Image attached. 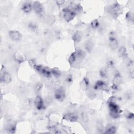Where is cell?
Returning a JSON list of instances; mask_svg holds the SVG:
<instances>
[{"label": "cell", "instance_id": "cell-2", "mask_svg": "<svg viewBox=\"0 0 134 134\" xmlns=\"http://www.w3.org/2000/svg\"><path fill=\"white\" fill-rule=\"evenodd\" d=\"M107 10V12L114 18H117L122 12V7L117 2L108 6Z\"/></svg>", "mask_w": 134, "mask_h": 134}, {"label": "cell", "instance_id": "cell-4", "mask_svg": "<svg viewBox=\"0 0 134 134\" xmlns=\"http://www.w3.org/2000/svg\"><path fill=\"white\" fill-rule=\"evenodd\" d=\"M39 73L46 77H50L52 75L51 70L41 64H36L33 67Z\"/></svg>", "mask_w": 134, "mask_h": 134}, {"label": "cell", "instance_id": "cell-26", "mask_svg": "<svg viewBox=\"0 0 134 134\" xmlns=\"http://www.w3.org/2000/svg\"><path fill=\"white\" fill-rule=\"evenodd\" d=\"M99 75L102 78H106L108 76V72L106 68L103 67L99 70Z\"/></svg>", "mask_w": 134, "mask_h": 134}, {"label": "cell", "instance_id": "cell-36", "mask_svg": "<svg viewBox=\"0 0 134 134\" xmlns=\"http://www.w3.org/2000/svg\"><path fill=\"white\" fill-rule=\"evenodd\" d=\"M65 3L64 1H56V4L58 6H61L62 5L64 4V3Z\"/></svg>", "mask_w": 134, "mask_h": 134}, {"label": "cell", "instance_id": "cell-24", "mask_svg": "<svg viewBox=\"0 0 134 134\" xmlns=\"http://www.w3.org/2000/svg\"><path fill=\"white\" fill-rule=\"evenodd\" d=\"M72 8L73 10H74V12L76 13V15L81 14L83 12V7H82V6H81V5L80 4H75Z\"/></svg>", "mask_w": 134, "mask_h": 134}, {"label": "cell", "instance_id": "cell-25", "mask_svg": "<svg viewBox=\"0 0 134 134\" xmlns=\"http://www.w3.org/2000/svg\"><path fill=\"white\" fill-rule=\"evenodd\" d=\"M50 70H51L52 75H53L54 76H55L56 77H59L61 76V72L58 68L54 67L52 69H50Z\"/></svg>", "mask_w": 134, "mask_h": 134}, {"label": "cell", "instance_id": "cell-13", "mask_svg": "<svg viewBox=\"0 0 134 134\" xmlns=\"http://www.w3.org/2000/svg\"><path fill=\"white\" fill-rule=\"evenodd\" d=\"M32 9V3L30 2H25L21 6V10L26 14L30 13Z\"/></svg>", "mask_w": 134, "mask_h": 134}, {"label": "cell", "instance_id": "cell-5", "mask_svg": "<svg viewBox=\"0 0 134 134\" xmlns=\"http://www.w3.org/2000/svg\"><path fill=\"white\" fill-rule=\"evenodd\" d=\"M32 8L37 15L43 16L44 14V9L43 5L40 2L34 1L32 3Z\"/></svg>", "mask_w": 134, "mask_h": 134}, {"label": "cell", "instance_id": "cell-22", "mask_svg": "<svg viewBox=\"0 0 134 134\" xmlns=\"http://www.w3.org/2000/svg\"><path fill=\"white\" fill-rule=\"evenodd\" d=\"M109 46L111 49L114 50L117 49L118 47V41L117 39L109 40Z\"/></svg>", "mask_w": 134, "mask_h": 134}, {"label": "cell", "instance_id": "cell-3", "mask_svg": "<svg viewBox=\"0 0 134 134\" xmlns=\"http://www.w3.org/2000/svg\"><path fill=\"white\" fill-rule=\"evenodd\" d=\"M76 13L74 12L72 7H67L64 8L62 9L63 17L67 22H69L72 20L76 16Z\"/></svg>", "mask_w": 134, "mask_h": 134}, {"label": "cell", "instance_id": "cell-16", "mask_svg": "<svg viewBox=\"0 0 134 134\" xmlns=\"http://www.w3.org/2000/svg\"><path fill=\"white\" fill-rule=\"evenodd\" d=\"M105 131L104 132L105 133H109V134H113L115 133L116 132V127L112 125V124H107L105 128Z\"/></svg>", "mask_w": 134, "mask_h": 134}, {"label": "cell", "instance_id": "cell-14", "mask_svg": "<svg viewBox=\"0 0 134 134\" xmlns=\"http://www.w3.org/2000/svg\"><path fill=\"white\" fill-rule=\"evenodd\" d=\"M14 60L18 63H22L26 60L25 55L20 52H16L14 54Z\"/></svg>", "mask_w": 134, "mask_h": 134}, {"label": "cell", "instance_id": "cell-9", "mask_svg": "<svg viewBox=\"0 0 134 134\" xmlns=\"http://www.w3.org/2000/svg\"><path fill=\"white\" fill-rule=\"evenodd\" d=\"M10 38L15 41H20L22 38V35L21 33L16 30H10L8 32Z\"/></svg>", "mask_w": 134, "mask_h": 134}, {"label": "cell", "instance_id": "cell-11", "mask_svg": "<svg viewBox=\"0 0 134 134\" xmlns=\"http://www.w3.org/2000/svg\"><path fill=\"white\" fill-rule=\"evenodd\" d=\"M12 81L11 74L7 72H4L1 73V82L4 84H9Z\"/></svg>", "mask_w": 134, "mask_h": 134}, {"label": "cell", "instance_id": "cell-21", "mask_svg": "<svg viewBox=\"0 0 134 134\" xmlns=\"http://www.w3.org/2000/svg\"><path fill=\"white\" fill-rule=\"evenodd\" d=\"M28 27L30 30L34 32H36L38 29V25L35 22H33V21H30L28 23Z\"/></svg>", "mask_w": 134, "mask_h": 134}, {"label": "cell", "instance_id": "cell-17", "mask_svg": "<svg viewBox=\"0 0 134 134\" xmlns=\"http://www.w3.org/2000/svg\"><path fill=\"white\" fill-rule=\"evenodd\" d=\"M90 85V81L87 77H84L80 83V87L83 91H86L88 90Z\"/></svg>", "mask_w": 134, "mask_h": 134}, {"label": "cell", "instance_id": "cell-18", "mask_svg": "<svg viewBox=\"0 0 134 134\" xmlns=\"http://www.w3.org/2000/svg\"><path fill=\"white\" fill-rule=\"evenodd\" d=\"M84 49L87 52H91L93 49V43L90 40H87L84 43Z\"/></svg>", "mask_w": 134, "mask_h": 134}, {"label": "cell", "instance_id": "cell-27", "mask_svg": "<svg viewBox=\"0 0 134 134\" xmlns=\"http://www.w3.org/2000/svg\"><path fill=\"white\" fill-rule=\"evenodd\" d=\"M90 25H91V27L92 29H97L99 27V26L100 25V24H99V21L97 19H95L91 22Z\"/></svg>", "mask_w": 134, "mask_h": 134}, {"label": "cell", "instance_id": "cell-23", "mask_svg": "<svg viewBox=\"0 0 134 134\" xmlns=\"http://www.w3.org/2000/svg\"><path fill=\"white\" fill-rule=\"evenodd\" d=\"M77 59V55H76L75 51H74L70 54V55L69 58V59H68V62H69V64L71 65H72L75 62V61H76Z\"/></svg>", "mask_w": 134, "mask_h": 134}, {"label": "cell", "instance_id": "cell-7", "mask_svg": "<svg viewBox=\"0 0 134 134\" xmlns=\"http://www.w3.org/2000/svg\"><path fill=\"white\" fill-rule=\"evenodd\" d=\"M94 88L96 90H102L106 92H107L109 90L107 84L102 80L97 81L94 84Z\"/></svg>", "mask_w": 134, "mask_h": 134}, {"label": "cell", "instance_id": "cell-20", "mask_svg": "<svg viewBox=\"0 0 134 134\" xmlns=\"http://www.w3.org/2000/svg\"><path fill=\"white\" fill-rule=\"evenodd\" d=\"M118 55L120 58H124L127 55V51L126 47L122 46L119 48L118 49Z\"/></svg>", "mask_w": 134, "mask_h": 134}, {"label": "cell", "instance_id": "cell-34", "mask_svg": "<svg viewBox=\"0 0 134 134\" xmlns=\"http://www.w3.org/2000/svg\"><path fill=\"white\" fill-rule=\"evenodd\" d=\"M134 117V115L133 113L128 112L126 115V118L128 119H132Z\"/></svg>", "mask_w": 134, "mask_h": 134}, {"label": "cell", "instance_id": "cell-1", "mask_svg": "<svg viewBox=\"0 0 134 134\" xmlns=\"http://www.w3.org/2000/svg\"><path fill=\"white\" fill-rule=\"evenodd\" d=\"M108 106L109 108V114L111 117L114 119H117L120 116V114L122 111L118 104L115 102V97L111 96L108 100Z\"/></svg>", "mask_w": 134, "mask_h": 134}, {"label": "cell", "instance_id": "cell-29", "mask_svg": "<svg viewBox=\"0 0 134 134\" xmlns=\"http://www.w3.org/2000/svg\"><path fill=\"white\" fill-rule=\"evenodd\" d=\"M125 18L126 20L130 22H133V14L132 13H131L130 11L128 12L126 15H125Z\"/></svg>", "mask_w": 134, "mask_h": 134}, {"label": "cell", "instance_id": "cell-31", "mask_svg": "<svg viewBox=\"0 0 134 134\" xmlns=\"http://www.w3.org/2000/svg\"><path fill=\"white\" fill-rule=\"evenodd\" d=\"M42 86H43V84L41 82H37L34 86L35 91L36 92H39V91H40L41 90Z\"/></svg>", "mask_w": 134, "mask_h": 134}, {"label": "cell", "instance_id": "cell-10", "mask_svg": "<svg viewBox=\"0 0 134 134\" xmlns=\"http://www.w3.org/2000/svg\"><path fill=\"white\" fill-rule=\"evenodd\" d=\"M34 104L36 109L39 110L43 109L44 107L43 99L40 95H37L34 101Z\"/></svg>", "mask_w": 134, "mask_h": 134}, {"label": "cell", "instance_id": "cell-15", "mask_svg": "<svg viewBox=\"0 0 134 134\" xmlns=\"http://www.w3.org/2000/svg\"><path fill=\"white\" fill-rule=\"evenodd\" d=\"M83 34L80 30H76L75 31L72 36V40L74 42V43H79L81 41L82 39Z\"/></svg>", "mask_w": 134, "mask_h": 134}, {"label": "cell", "instance_id": "cell-35", "mask_svg": "<svg viewBox=\"0 0 134 134\" xmlns=\"http://www.w3.org/2000/svg\"><path fill=\"white\" fill-rule=\"evenodd\" d=\"M82 118L83 121L85 122H87L88 120V117H87V115H86L84 113H82Z\"/></svg>", "mask_w": 134, "mask_h": 134}, {"label": "cell", "instance_id": "cell-19", "mask_svg": "<svg viewBox=\"0 0 134 134\" xmlns=\"http://www.w3.org/2000/svg\"><path fill=\"white\" fill-rule=\"evenodd\" d=\"M75 52L77 55V58L78 59H84L86 56V52L83 50L77 48L75 50Z\"/></svg>", "mask_w": 134, "mask_h": 134}, {"label": "cell", "instance_id": "cell-30", "mask_svg": "<svg viewBox=\"0 0 134 134\" xmlns=\"http://www.w3.org/2000/svg\"><path fill=\"white\" fill-rule=\"evenodd\" d=\"M115 64L114 59L112 58H108L106 61V66L109 68H113Z\"/></svg>", "mask_w": 134, "mask_h": 134}, {"label": "cell", "instance_id": "cell-33", "mask_svg": "<svg viewBox=\"0 0 134 134\" xmlns=\"http://www.w3.org/2000/svg\"><path fill=\"white\" fill-rule=\"evenodd\" d=\"M73 78L72 74L68 75L65 79V81L66 83L68 84H71L73 83Z\"/></svg>", "mask_w": 134, "mask_h": 134}, {"label": "cell", "instance_id": "cell-8", "mask_svg": "<svg viewBox=\"0 0 134 134\" xmlns=\"http://www.w3.org/2000/svg\"><path fill=\"white\" fill-rule=\"evenodd\" d=\"M54 98L58 101H63L65 98V92L64 89L60 87L57 89L54 94Z\"/></svg>", "mask_w": 134, "mask_h": 134}, {"label": "cell", "instance_id": "cell-32", "mask_svg": "<svg viewBox=\"0 0 134 134\" xmlns=\"http://www.w3.org/2000/svg\"><path fill=\"white\" fill-rule=\"evenodd\" d=\"M117 39V34L114 31H111L108 34V40H114Z\"/></svg>", "mask_w": 134, "mask_h": 134}, {"label": "cell", "instance_id": "cell-6", "mask_svg": "<svg viewBox=\"0 0 134 134\" xmlns=\"http://www.w3.org/2000/svg\"><path fill=\"white\" fill-rule=\"evenodd\" d=\"M121 80H122V77L120 73L118 71H116L114 74L111 88L115 91L118 90L119 88V86L121 82Z\"/></svg>", "mask_w": 134, "mask_h": 134}, {"label": "cell", "instance_id": "cell-28", "mask_svg": "<svg viewBox=\"0 0 134 134\" xmlns=\"http://www.w3.org/2000/svg\"><path fill=\"white\" fill-rule=\"evenodd\" d=\"M96 128L97 131L100 132V133H103L104 132V128L103 126V123L100 121H98L96 123Z\"/></svg>", "mask_w": 134, "mask_h": 134}, {"label": "cell", "instance_id": "cell-12", "mask_svg": "<svg viewBox=\"0 0 134 134\" xmlns=\"http://www.w3.org/2000/svg\"><path fill=\"white\" fill-rule=\"evenodd\" d=\"M63 119L70 122H75L78 119V116L75 113H68L63 116Z\"/></svg>", "mask_w": 134, "mask_h": 134}]
</instances>
